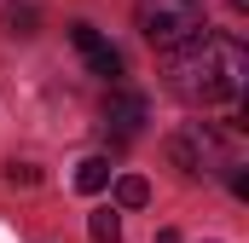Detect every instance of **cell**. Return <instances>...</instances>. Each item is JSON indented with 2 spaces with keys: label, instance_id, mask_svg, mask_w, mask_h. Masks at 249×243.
<instances>
[{
  "label": "cell",
  "instance_id": "cell-11",
  "mask_svg": "<svg viewBox=\"0 0 249 243\" xmlns=\"http://www.w3.org/2000/svg\"><path fill=\"white\" fill-rule=\"evenodd\" d=\"M226 6H232V12H244V6H249V0H226Z\"/></svg>",
  "mask_w": 249,
  "mask_h": 243
},
{
  "label": "cell",
  "instance_id": "cell-4",
  "mask_svg": "<svg viewBox=\"0 0 249 243\" xmlns=\"http://www.w3.org/2000/svg\"><path fill=\"white\" fill-rule=\"evenodd\" d=\"M145 116H151L145 93H133V87H110V99H105V133H110L116 145L139 139V133H145Z\"/></svg>",
  "mask_w": 249,
  "mask_h": 243
},
{
  "label": "cell",
  "instance_id": "cell-10",
  "mask_svg": "<svg viewBox=\"0 0 249 243\" xmlns=\"http://www.w3.org/2000/svg\"><path fill=\"white\" fill-rule=\"evenodd\" d=\"M41 174L29 168V162H6V185H35Z\"/></svg>",
  "mask_w": 249,
  "mask_h": 243
},
{
  "label": "cell",
  "instance_id": "cell-7",
  "mask_svg": "<svg viewBox=\"0 0 249 243\" xmlns=\"http://www.w3.org/2000/svg\"><path fill=\"white\" fill-rule=\"evenodd\" d=\"M0 23H6V35H35V23H41V12H35V0H6V12H0Z\"/></svg>",
  "mask_w": 249,
  "mask_h": 243
},
{
  "label": "cell",
  "instance_id": "cell-8",
  "mask_svg": "<svg viewBox=\"0 0 249 243\" xmlns=\"http://www.w3.org/2000/svg\"><path fill=\"white\" fill-rule=\"evenodd\" d=\"M110 191H116V208H145V203H151V185L139 180V174H116Z\"/></svg>",
  "mask_w": 249,
  "mask_h": 243
},
{
  "label": "cell",
  "instance_id": "cell-2",
  "mask_svg": "<svg viewBox=\"0 0 249 243\" xmlns=\"http://www.w3.org/2000/svg\"><path fill=\"white\" fill-rule=\"evenodd\" d=\"M133 23H139V35H145L157 52H180L197 35H209L203 0H139V6H133Z\"/></svg>",
  "mask_w": 249,
  "mask_h": 243
},
{
  "label": "cell",
  "instance_id": "cell-6",
  "mask_svg": "<svg viewBox=\"0 0 249 243\" xmlns=\"http://www.w3.org/2000/svg\"><path fill=\"white\" fill-rule=\"evenodd\" d=\"M110 180H116L110 156H81V162H75V191H87V197H93V191H105Z\"/></svg>",
  "mask_w": 249,
  "mask_h": 243
},
{
  "label": "cell",
  "instance_id": "cell-5",
  "mask_svg": "<svg viewBox=\"0 0 249 243\" xmlns=\"http://www.w3.org/2000/svg\"><path fill=\"white\" fill-rule=\"evenodd\" d=\"M70 41H75V52L87 58V69L93 75H105V81H122V52L93 29V23H70Z\"/></svg>",
  "mask_w": 249,
  "mask_h": 243
},
{
  "label": "cell",
  "instance_id": "cell-9",
  "mask_svg": "<svg viewBox=\"0 0 249 243\" xmlns=\"http://www.w3.org/2000/svg\"><path fill=\"white\" fill-rule=\"evenodd\" d=\"M87 232H93V243H122V214L116 208H99L87 220Z\"/></svg>",
  "mask_w": 249,
  "mask_h": 243
},
{
  "label": "cell",
  "instance_id": "cell-3",
  "mask_svg": "<svg viewBox=\"0 0 249 243\" xmlns=\"http://www.w3.org/2000/svg\"><path fill=\"white\" fill-rule=\"evenodd\" d=\"M168 162H174L186 180H209V174H220V168L238 162V145H232V133H220L214 122H191L180 133H168Z\"/></svg>",
  "mask_w": 249,
  "mask_h": 243
},
{
  "label": "cell",
  "instance_id": "cell-1",
  "mask_svg": "<svg viewBox=\"0 0 249 243\" xmlns=\"http://www.w3.org/2000/svg\"><path fill=\"white\" fill-rule=\"evenodd\" d=\"M162 81L180 104H197V110H214V104H238L244 99V81H249V52L238 35H197L191 47L168 52L162 64Z\"/></svg>",
  "mask_w": 249,
  "mask_h": 243
}]
</instances>
